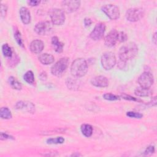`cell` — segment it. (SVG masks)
I'll return each mask as SVG.
<instances>
[{"label": "cell", "mask_w": 157, "mask_h": 157, "mask_svg": "<svg viewBox=\"0 0 157 157\" xmlns=\"http://www.w3.org/2000/svg\"><path fill=\"white\" fill-rule=\"evenodd\" d=\"M138 52V47L134 42H129L120 48L119 58L121 62L125 63L128 60L133 58Z\"/></svg>", "instance_id": "1"}, {"label": "cell", "mask_w": 157, "mask_h": 157, "mask_svg": "<svg viewBox=\"0 0 157 157\" xmlns=\"http://www.w3.org/2000/svg\"><path fill=\"white\" fill-rule=\"evenodd\" d=\"M88 68L87 62L84 58H77L71 64V73L74 77L80 78L86 74Z\"/></svg>", "instance_id": "2"}, {"label": "cell", "mask_w": 157, "mask_h": 157, "mask_svg": "<svg viewBox=\"0 0 157 157\" xmlns=\"http://www.w3.org/2000/svg\"><path fill=\"white\" fill-rule=\"evenodd\" d=\"M69 63V59L67 57L61 58L51 67V72L53 75L60 76L67 69Z\"/></svg>", "instance_id": "3"}, {"label": "cell", "mask_w": 157, "mask_h": 157, "mask_svg": "<svg viewBox=\"0 0 157 157\" xmlns=\"http://www.w3.org/2000/svg\"><path fill=\"white\" fill-rule=\"evenodd\" d=\"M52 22L55 25H61L65 21L64 12L58 8L52 9L48 12Z\"/></svg>", "instance_id": "4"}, {"label": "cell", "mask_w": 157, "mask_h": 157, "mask_svg": "<svg viewBox=\"0 0 157 157\" xmlns=\"http://www.w3.org/2000/svg\"><path fill=\"white\" fill-rule=\"evenodd\" d=\"M101 64L104 69H112L116 64V57L114 53L110 52L104 53L101 57Z\"/></svg>", "instance_id": "5"}, {"label": "cell", "mask_w": 157, "mask_h": 157, "mask_svg": "<svg viewBox=\"0 0 157 157\" xmlns=\"http://www.w3.org/2000/svg\"><path fill=\"white\" fill-rule=\"evenodd\" d=\"M144 15V9L139 7L129 9L126 12V19L132 22L139 21Z\"/></svg>", "instance_id": "6"}, {"label": "cell", "mask_w": 157, "mask_h": 157, "mask_svg": "<svg viewBox=\"0 0 157 157\" xmlns=\"http://www.w3.org/2000/svg\"><path fill=\"white\" fill-rule=\"evenodd\" d=\"M102 10L111 20H117L120 15L119 8L113 4H107L102 6Z\"/></svg>", "instance_id": "7"}, {"label": "cell", "mask_w": 157, "mask_h": 157, "mask_svg": "<svg viewBox=\"0 0 157 157\" xmlns=\"http://www.w3.org/2000/svg\"><path fill=\"white\" fill-rule=\"evenodd\" d=\"M153 76L149 72H143L138 78V83L140 87L144 88H150L153 83Z\"/></svg>", "instance_id": "8"}, {"label": "cell", "mask_w": 157, "mask_h": 157, "mask_svg": "<svg viewBox=\"0 0 157 157\" xmlns=\"http://www.w3.org/2000/svg\"><path fill=\"white\" fill-rule=\"evenodd\" d=\"M52 29V25L49 21H40L37 23L35 27V32L39 35H45L49 33Z\"/></svg>", "instance_id": "9"}, {"label": "cell", "mask_w": 157, "mask_h": 157, "mask_svg": "<svg viewBox=\"0 0 157 157\" xmlns=\"http://www.w3.org/2000/svg\"><path fill=\"white\" fill-rule=\"evenodd\" d=\"M105 31V25L103 23H99L96 25L93 31L91 32L90 36V37L94 40H100L104 36V32Z\"/></svg>", "instance_id": "10"}, {"label": "cell", "mask_w": 157, "mask_h": 157, "mask_svg": "<svg viewBox=\"0 0 157 157\" xmlns=\"http://www.w3.org/2000/svg\"><path fill=\"white\" fill-rule=\"evenodd\" d=\"M63 10L66 13L76 11L80 6V1H64L61 3Z\"/></svg>", "instance_id": "11"}, {"label": "cell", "mask_w": 157, "mask_h": 157, "mask_svg": "<svg viewBox=\"0 0 157 157\" xmlns=\"http://www.w3.org/2000/svg\"><path fill=\"white\" fill-rule=\"evenodd\" d=\"M117 42H119V32L115 29H112L105 38V45L108 47H112Z\"/></svg>", "instance_id": "12"}, {"label": "cell", "mask_w": 157, "mask_h": 157, "mask_svg": "<svg viewBox=\"0 0 157 157\" xmlns=\"http://www.w3.org/2000/svg\"><path fill=\"white\" fill-rule=\"evenodd\" d=\"M91 83L93 85L96 87H107L109 85V82L107 77L103 75H98L93 77L91 80Z\"/></svg>", "instance_id": "13"}, {"label": "cell", "mask_w": 157, "mask_h": 157, "mask_svg": "<svg viewBox=\"0 0 157 157\" xmlns=\"http://www.w3.org/2000/svg\"><path fill=\"white\" fill-rule=\"evenodd\" d=\"M15 107L17 109L23 110L29 113H34L35 112V105L31 102L19 101L17 102Z\"/></svg>", "instance_id": "14"}, {"label": "cell", "mask_w": 157, "mask_h": 157, "mask_svg": "<svg viewBox=\"0 0 157 157\" xmlns=\"http://www.w3.org/2000/svg\"><path fill=\"white\" fill-rule=\"evenodd\" d=\"M44 47V44L43 42L40 40H34L31 42L29 46V49L31 52L33 53H40Z\"/></svg>", "instance_id": "15"}, {"label": "cell", "mask_w": 157, "mask_h": 157, "mask_svg": "<svg viewBox=\"0 0 157 157\" xmlns=\"http://www.w3.org/2000/svg\"><path fill=\"white\" fill-rule=\"evenodd\" d=\"M19 12L21 21L25 25L29 24L31 21V14L29 10L25 7H21Z\"/></svg>", "instance_id": "16"}, {"label": "cell", "mask_w": 157, "mask_h": 157, "mask_svg": "<svg viewBox=\"0 0 157 157\" xmlns=\"http://www.w3.org/2000/svg\"><path fill=\"white\" fill-rule=\"evenodd\" d=\"M39 61L45 65L52 64L55 61V58L52 55L48 53H43L39 56Z\"/></svg>", "instance_id": "17"}, {"label": "cell", "mask_w": 157, "mask_h": 157, "mask_svg": "<svg viewBox=\"0 0 157 157\" xmlns=\"http://www.w3.org/2000/svg\"><path fill=\"white\" fill-rule=\"evenodd\" d=\"M52 45L54 50L57 53H61L63 52L64 44L60 42L56 36H53L52 38Z\"/></svg>", "instance_id": "18"}, {"label": "cell", "mask_w": 157, "mask_h": 157, "mask_svg": "<svg viewBox=\"0 0 157 157\" xmlns=\"http://www.w3.org/2000/svg\"><path fill=\"white\" fill-rule=\"evenodd\" d=\"M152 93L151 91L148 88H144L142 87L137 88L134 91V94L137 96L140 97H145V96H148L151 95Z\"/></svg>", "instance_id": "19"}, {"label": "cell", "mask_w": 157, "mask_h": 157, "mask_svg": "<svg viewBox=\"0 0 157 157\" xmlns=\"http://www.w3.org/2000/svg\"><path fill=\"white\" fill-rule=\"evenodd\" d=\"M81 132L85 137H90L93 134V127L88 124H83L80 128Z\"/></svg>", "instance_id": "20"}, {"label": "cell", "mask_w": 157, "mask_h": 157, "mask_svg": "<svg viewBox=\"0 0 157 157\" xmlns=\"http://www.w3.org/2000/svg\"><path fill=\"white\" fill-rule=\"evenodd\" d=\"M0 117L2 119H10L12 117V113L7 107H2L0 110Z\"/></svg>", "instance_id": "21"}, {"label": "cell", "mask_w": 157, "mask_h": 157, "mask_svg": "<svg viewBox=\"0 0 157 157\" xmlns=\"http://www.w3.org/2000/svg\"><path fill=\"white\" fill-rule=\"evenodd\" d=\"M9 82L12 88L17 90H20L22 88V85L20 82H18L14 77H10L9 78Z\"/></svg>", "instance_id": "22"}, {"label": "cell", "mask_w": 157, "mask_h": 157, "mask_svg": "<svg viewBox=\"0 0 157 157\" xmlns=\"http://www.w3.org/2000/svg\"><path fill=\"white\" fill-rule=\"evenodd\" d=\"M2 51L4 56L8 58H11L12 56V50L7 44H4L2 45Z\"/></svg>", "instance_id": "23"}, {"label": "cell", "mask_w": 157, "mask_h": 157, "mask_svg": "<svg viewBox=\"0 0 157 157\" xmlns=\"http://www.w3.org/2000/svg\"><path fill=\"white\" fill-rule=\"evenodd\" d=\"M23 78L26 82L29 84H33L34 82V75L31 71H27L23 75Z\"/></svg>", "instance_id": "24"}, {"label": "cell", "mask_w": 157, "mask_h": 157, "mask_svg": "<svg viewBox=\"0 0 157 157\" xmlns=\"http://www.w3.org/2000/svg\"><path fill=\"white\" fill-rule=\"evenodd\" d=\"M14 37H15V39L16 40V42H17V44L21 47H24V45H23V43L22 41L21 34L17 28H15L14 29Z\"/></svg>", "instance_id": "25"}, {"label": "cell", "mask_w": 157, "mask_h": 157, "mask_svg": "<svg viewBox=\"0 0 157 157\" xmlns=\"http://www.w3.org/2000/svg\"><path fill=\"white\" fill-rule=\"evenodd\" d=\"M64 142V139L62 137H57L55 138H50L47 140V143L49 144H63Z\"/></svg>", "instance_id": "26"}, {"label": "cell", "mask_w": 157, "mask_h": 157, "mask_svg": "<svg viewBox=\"0 0 157 157\" xmlns=\"http://www.w3.org/2000/svg\"><path fill=\"white\" fill-rule=\"evenodd\" d=\"M103 98L105 100L108 101H117L120 99L119 96L113 94L112 93H105L103 95Z\"/></svg>", "instance_id": "27"}, {"label": "cell", "mask_w": 157, "mask_h": 157, "mask_svg": "<svg viewBox=\"0 0 157 157\" xmlns=\"http://www.w3.org/2000/svg\"><path fill=\"white\" fill-rule=\"evenodd\" d=\"M126 115L131 118H141L143 117V115L139 112L129 111L126 113Z\"/></svg>", "instance_id": "28"}, {"label": "cell", "mask_w": 157, "mask_h": 157, "mask_svg": "<svg viewBox=\"0 0 157 157\" xmlns=\"http://www.w3.org/2000/svg\"><path fill=\"white\" fill-rule=\"evenodd\" d=\"M121 97L126 100H129V101H137V102H142V100L139 99H137L136 98L132 97L129 95H127L126 94H123L121 95Z\"/></svg>", "instance_id": "29"}, {"label": "cell", "mask_w": 157, "mask_h": 157, "mask_svg": "<svg viewBox=\"0 0 157 157\" xmlns=\"http://www.w3.org/2000/svg\"><path fill=\"white\" fill-rule=\"evenodd\" d=\"M154 152H155V147L153 145H150L146 148V150L144 152V154L145 155H151Z\"/></svg>", "instance_id": "30"}, {"label": "cell", "mask_w": 157, "mask_h": 157, "mask_svg": "<svg viewBox=\"0 0 157 157\" xmlns=\"http://www.w3.org/2000/svg\"><path fill=\"white\" fill-rule=\"evenodd\" d=\"M7 6L6 4H1V17L4 18V17H6V13H7Z\"/></svg>", "instance_id": "31"}, {"label": "cell", "mask_w": 157, "mask_h": 157, "mask_svg": "<svg viewBox=\"0 0 157 157\" xmlns=\"http://www.w3.org/2000/svg\"><path fill=\"white\" fill-rule=\"evenodd\" d=\"M127 35L126 33H124V32H119V42H124L127 40Z\"/></svg>", "instance_id": "32"}, {"label": "cell", "mask_w": 157, "mask_h": 157, "mask_svg": "<svg viewBox=\"0 0 157 157\" xmlns=\"http://www.w3.org/2000/svg\"><path fill=\"white\" fill-rule=\"evenodd\" d=\"M1 140L14 139V138H13L12 136L9 135V134H7V133L1 132Z\"/></svg>", "instance_id": "33"}, {"label": "cell", "mask_w": 157, "mask_h": 157, "mask_svg": "<svg viewBox=\"0 0 157 157\" xmlns=\"http://www.w3.org/2000/svg\"><path fill=\"white\" fill-rule=\"evenodd\" d=\"M28 4L31 6H36L37 5H39L40 2V1H34V0H31V1H28Z\"/></svg>", "instance_id": "34"}, {"label": "cell", "mask_w": 157, "mask_h": 157, "mask_svg": "<svg viewBox=\"0 0 157 157\" xmlns=\"http://www.w3.org/2000/svg\"><path fill=\"white\" fill-rule=\"evenodd\" d=\"M91 23H92V21H91L90 18H85V20H84V24H85V26H90L91 24Z\"/></svg>", "instance_id": "35"}, {"label": "cell", "mask_w": 157, "mask_h": 157, "mask_svg": "<svg viewBox=\"0 0 157 157\" xmlns=\"http://www.w3.org/2000/svg\"><path fill=\"white\" fill-rule=\"evenodd\" d=\"M152 40L155 44H156V33H155L152 36Z\"/></svg>", "instance_id": "36"}]
</instances>
